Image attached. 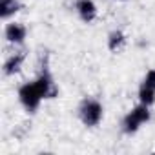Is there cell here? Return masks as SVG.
Returning a JSON list of instances; mask_svg holds the SVG:
<instances>
[{
    "label": "cell",
    "instance_id": "4",
    "mask_svg": "<svg viewBox=\"0 0 155 155\" xmlns=\"http://www.w3.org/2000/svg\"><path fill=\"white\" fill-rule=\"evenodd\" d=\"M4 37L9 44H24V40L28 37V29L20 22H9L4 28Z\"/></svg>",
    "mask_w": 155,
    "mask_h": 155
},
{
    "label": "cell",
    "instance_id": "2",
    "mask_svg": "<svg viewBox=\"0 0 155 155\" xmlns=\"http://www.w3.org/2000/svg\"><path fill=\"white\" fill-rule=\"evenodd\" d=\"M102 117H104V108L97 99H91V97L82 99V102L79 104V119L84 126L95 128L101 124Z\"/></svg>",
    "mask_w": 155,
    "mask_h": 155
},
{
    "label": "cell",
    "instance_id": "1",
    "mask_svg": "<svg viewBox=\"0 0 155 155\" xmlns=\"http://www.w3.org/2000/svg\"><path fill=\"white\" fill-rule=\"evenodd\" d=\"M57 93L58 90L53 81L51 71L48 69V66H42L35 81L26 82L18 88V101L28 113H35L44 99H53Z\"/></svg>",
    "mask_w": 155,
    "mask_h": 155
},
{
    "label": "cell",
    "instance_id": "10",
    "mask_svg": "<svg viewBox=\"0 0 155 155\" xmlns=\"http://www.w3.org/2000/svg\"><path fill=\"white\" fill-rule=\"evenodd\" d=\"M142 82H146V84H150V86H153V88H155V68H151V69H148V71H146Z\"/></svg>",
    "mask_w": 155,
    "mask_h": 155
},
{
    "label": "cell",
    "instance_id": "9",
    "mask_svg": "<svg viewBox=\"0 0 155 155\" xmlns=\"http://www.w3.org/2000/svg\"><path fill=\"white\" fill-rule=\"evenodd\" d=\"M139 102L140 104H146V106H151L155 104V88L146 84V82H140L139 86Z\"/></svg>",
    "mask_w": 155,
    "mask_h": 155
},
{
    "label": "cell",
    "instance_id": "8",
    "mask_svg": "<svg viewBox=\"0 0 155 155\" xmlns=\"http://www.w3.org/2000/svg\"><path fill=\"white\" fill-rule=\"evenodd\" d=\"M126 44V35L120 31V29H113L110 35H108V49L111 53H117L124 48Z\"/></svg>",
    "mask_w": 155,
    "mask_h": 155
},
{
    "label": "cell",
    "instance_id": "11",
    "mask_svg": "<svg viewBox=\"0 0 155 155\" xmlns=\"http://www.w3.org/2000/svg\"><path fill=\"white\" fill-rule=\"evenodd\" d=\"M122 2H124V0H122Z\"/></svg>",
    "mask_w": 155,
    "mask_h": 155
},
{
    "label": "cell",
    "instance_id": "6",
    "mask_svg": "<svg viewBox=\"0 0 155 155\" xmlns=\"http://www.w3.org/2000/svg\"><path fill=\"white\" fill-rule=\"evenodd\" d=\"M24 58H26L24 53H15V55L8 57V58L4 60V64H2V73H4L6 77H13V75H17V73L22 69Z\"/></svg>",
    "mask_w": 155,
    "mask_h": 155
},
{
    "label": "cell",
    "instance_id": "5",
    "mask_svg": "<svg viewBox=\"0 0 155 155\" xmlns=\"http://www.w3.org/2000/svg\"><path fill=\"white\" fill-rule=\"evenodd\" d=\"M75 9H77V15L81 17V20L86 24H90L97 18V6L93 0H77Z\"/></svg>",
    "mask_w": 155,
    "mask_h": 155
},
{
    "label": "cell",
    "instance_id": "7",
    "mask_svg": "<svg viewBox=\"0 0 155 155\" xmlns=\"http://www.w3.org/2000/svg\"><path fill=\"white\" fill-rule=\"evenodd\" d=\"M20 0H0V18L8 20L20 11Z\"/></svg>",
    "mask_w": 155,
    "mask_h": 155
},
{
    "label": "cell",
    "instance_id": "3",
    "mask_svg": "<svg viewBox=\"0 0 155 155\" xmlns=\"http://www.w3.org/2000/svg\"><path fill=\"white\" fill-rule=\"evenodd\" d=\"M150 117H151V115H150V106L139 102L133 110H130V111L124 115L122 124H120L122 133H126V135H133V133H137L139 128H140L144 122L150 120Z\"/></svg>",
    "mask_w": 155,
    "mask_h": 155
}]
</instances>
